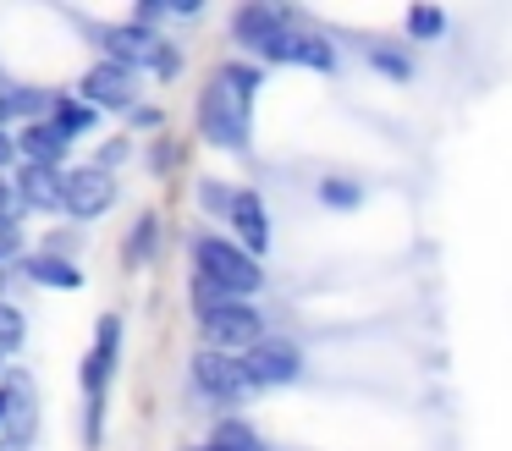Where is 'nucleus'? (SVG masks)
<instances>
[{
	"mask_svg": "<svg viewBox=\"0 0 512 451\" xmlns=\"http://www.w3.org/2000/svg\"><path fill=\"white\" fill-rule=\"evenodd\" d=\"M254 88H259V72L243 61H226L210 77L204 105H199V127L215 149H248V105H254Z\"/></svg>",
	"mask_w": 512,
	"mask_h": 451,
	"instance_id": "nucleus-1",
	"label": "nucleus"
},
{
	"mask_svg": "<svg viewBox=\"0 0 512 451\" xmlns=\"http://www.w3.org/2000/svg\"><path fill=\"white\" fill-rule=\"evenodd\" d=\"M193 264H199V281H210L215 292H226V297H243V303L265 286V270H259L254 253L226 242V237H210V231L193 237Z\"/></svg>",
	"mask_w": 512,
	"mask_h": 451,
	"instance_id": "nucleus-2",
	"label": "nucleus"
},
{
	"mask_svg": "<svg viewBox=\"0 0 512 451\" xmlns=\"http://www.w3.org/2000/svg\"><path fill=\"white\" fill-rule=\"evenodd\" d=\"M193 308H199V325H204V336L215 341V347H237V352H248V347H259V308H248L243 297H226V292H215L210 281H199V292H193Z\"/></svg>",
	"mask_w": 512,
	"mask_h": 451,
	"instance_id": "nucleus-3",
	"label": "nucleus"
},
{
	"mask_svg": "<svg viewBox=\"0 0 512 451\" xmlns=\"http://www.w3.org/2000/svg\"><path fill=\"white\" fill-rule=\"evenodd\" d=\"M100 44H105V61H122V66H155V72H177V50H166V39H155L149 28L138 22H111L100 28Z\"/></svg>",
	"mask_w": 512,
	"mask_h": 451,
	"instance_id": "nucleus-4",
	"label": "nucleus"
},
{
	"mask_svg": "<svg viewBox=\"0 0 512 451\" xmlns=\"http://www.w3.org/2000/svg\"><path fill=\"white\" fill-rule=\"evenodd\" d=\"M237 363H243V374H248V385H287L292 374L303 369V352H298V341H287V336H265L259 347H248V352H237Z\"/></svg>",
	"mask_w": 512,
	"mask_h": 451,
	"instance_id": "nucleus-5",
	"label": "nucleus"
},
{
	"mask_svg": "<svg viewBox=\"0 0 512 451\" xmlns=\"http://www.w3.org/2000/svg\"><path fill=\"white\" fill-rule=\"evenodd\" d=\"M138 99V72L122 61H100L83 72V105L94 110H133Z\"/></svg>",
	"mask_w": 512,
	"mask_h": 451,
	"instance_id": "nucleus-6",
	"label": "nucleus"
},
{
	"mask_svg": "<svg viewBox=\"0 0 512 451\" xmlns=\"http://www.w3.org/2000/svg\"><path fill=\"white\" fill-rule=\"evenodd\" d=\"M193 385H199L210 402H237L243 391H254L243 363H237V352H199V358H193Z\"/></svg>",
	"mask_w": 512,
	"mask_h": 451,
	"instance_id": "nucleus-7",
	"label": "nucleus"
},
{
	"mask_svg": "<svg viewBox=\"0 0 512 451\" xmlns=\"http://www.w3.org/2000/svg\"><path fill=\"white\" fill-rule=\"evenodd\" d=\"M111 204H116V182H111L105 165H78V171H67V215L94 220Z\"/></svg>",
	"mask_w": 512,
	"mask_h": 451,
	"instance_id": "nucleus-8",
	"label": "nucleus"
},
{
	"mask_svg": "<svg viewBox=\"0 0 512 451\" xmlns=\"http://www.w3.org/2000/svg\"><path fill=\"white\" fill-rule=\"evenodd\" d=\"M116 336H122V319L105 314L100 330H94V352L83 358V396L89 402H105V385H111V369H116Z\"/></svg>",
	"mask_w": 512,
	"mask_h": 451,
	"instance_id": "nucleus-9",
	"label": "nucleus"
},
{
	"mask_svg": "<svg viewBox=\"0 0 512 451\" xmlns=\"http://www.w3.org/2000/svg\"><path fill=\"white\" fill-rule=\"evenodd\" d=\"M265 61H287V66H309V72H331V66H336V50H331V39H320V33H281V39L265 50Z\"/></svg>",
	"mask_w": 512,
	"mask_h": 451,
	"instance_id": "nucleus-10",
	"label": "nucleus"
},
{
	"mask_svg": "<svg viewBox=\"0 0 512 451\" xmlns=\"http://www.w3.org/2000/svg\"><path fill=\"white\" fill-rule=\"evenodd\" d=\"M226 215H232V226H237V237H243V248L259 259V253L270 248V215H265V198H259L254 187H237V193H232V209H226Z\"/></svg>",
	"mask_w": 512,
	"mask_h": 451,
	"instance_id": "nucleus-11",
	"label": "nucleus"
},
{
	"mask_svg": "<svg viewBox=\"0 0 512 451\" xmlns=\"http://www.w3.org/2000/svg\"><path fill=\"white\" fill-rule=\"evenodd\" d=\"M17 198L28 209H67V171H56V165H23L17 171Z\"/></svg>",
	"mask_w": 512,
	"mask_h": 451,
	"instance_id": "nucleus-12",
	"label": "nucleus"
},
{
	"mask_svg": "<svg viewBox=\"0 0 512 451\" xmlns=\"http://www.w3.org/2000/svg\"><path fill=\"white\" fill-rule=\"evenodd\" d=\"M232 33H237L243 44H254L259 55H265L270 44H276L281 33H287V11H281V6H243V11L232 17Z\"/></svg>",
	"mask_w": 512,
	"mask_h": 451,
	"instance_id": "nucleus-13",
	"label": "nucleus"
},
{
	"mask_svg": "<svg viewBox=\"0 0 512 451\" xmlns=\"http://www.w3.org/2000/svg\"><path fill=\"white\" fill-rule=\"evenodd\" d=\"M67 132L56 127V121H28L23 132H17V149L28 154V165H56L61 154H67Z\"/></svg>",
	"mask_w": 512,
	"mask_h": 451,
	"instance_id": "nucleus-14",
	"label": "nucleus"
},
{
	"mask_svg": "<svg viewBox=\"0 0 512 451\" xmlns=\"http://www.w3.org/2000/svg\"><path fill=\"white\" fill-rule=\"evenodd\" d=\"M23 270L34 275L39 286H67V292H72V286H83V275L72 270L67 259H56V253H39V259H23Z\"/></svg>",
	"mask_w": 512,
	"mask_h": 451,
	"instance_id": "nucleus-15",
	"label": "nucleus"
},
{
	"mask_svg": "<svg viewBox=\"0 0 512 451\" xmlns=\"http://www.w3.org/2000/svg\"><path fill=\"white\" fill-rule=\"evenodd\" d=\"M6 391H12V440H28V435H34V380L17 374Z\"/></svg>",
	"mask_w": 512,
	"mask_h": 451,
	"instance_id": "nucleus-16",
	"label": "nucleus"
},
{
	"mask_svg": "<svg viewBox=\"0 0 512 451\" xmlns=\"http://www.w3.org/2000/svg\"><path fill=\"white\" fill-rule=\"evenodd\" d=\"M94 116H100V110H94V105H83V99H56V110H50V121H56V127L67 132V138L89 132V127H94Z\"/></svg>",
	"mask_w": 512,
	"mask_h": 451,
	"instance_id": "nucleus-17",
	"label": "nucleus"
},
{
	"mask_svg": "<svg viewBox=\"0 0 512 451\" xmlns=\"http://www.w3.org/2000/svg\"><path fill=\"white\" fill-rule=\"evenodd\" d=\"M155 242H160V220L155 215H138L133 237H127V264H144V253H155Z\"/></svg>",
	"mask_w": 512,
	"mask_h": 451,
	"instance_id": "nucleus-18",
	"label": "nucleus"
},
{
	"mask_svg": "<svg viewBox=\"0 0 512 451\" xmlns=\"http://www.w3.org/2000/svg\"><path fill=\"white\" fill-rule=\"evenodd\" d=\"M358 198H364V187H358L353 176H325V182H320V204H336V209H353Z\"/></svg>",
	"mask_w": 512,
	"mask_h": 451,
	"instance_id": "nucleus-19",
	"label": "nucleus"
},
{
	"mask_svg": "<svg viewBox=\"0 0 512 451\" xmlns=\"http://www.w3.org/2000/svg\"><path fill=\"white\" fill-rule=\"evenodd\" d=\"M23 336H28L23 314H17L6 297H0V352H17V347H23Z\"/></svg>",
	"mask_w": 512,
	"mask_h": 451,
	"instance_id": "nucleus-20",
	"label": "nucleus"
},
{
	"mask_svg": "<svg viewBox=\"0 0 512 451\" xmlns=\"http://www.w3.org/2000/svg\"><path fill=\"white\" fill-rule=\"evenodd\" d=\"M408 33H413V39H441V33H446V17H441L435 6H413V11H408Z\"/></svg>",
	"mask_w": 512,
	"mask_h": 451,
	"instance_id": "nucleus-21",
	"label": "nucleus"
},
{
	"mask_svg": "<svg viewBox=\"0 0 512 451\" xmlns=\"http://www.w3.org/2000/svg\"><path fill=\"white\" fill-rule=\"evenodd\" d=\"M215 440H221V446H237V451H265L248 424H221V429H215Z\"/></svg>",
	"mask_w": 512,
	"mask_h": 451,
	"instance_id": "nucleus-22",
	"label": "nucleus"
},
{
	"mask_svg": "<svg viewBox=\"0 0 512 451\" xmlns=\"http://www.w3.org/2000/svg\"><path fill=\"white\" fill-rule=\"evenodd\" d=\"M17 242H23L17 220H12V215H0V259H12V253H17Z\"/></svg>",
	"mask_w": 512,
	"mask_h": 451,
	"instance_id": "nucleus-23",
	"label": "nucleus"
},
{
	"mask_svg": "<svg viewBox=\"0 0 512 451\" xmlns=\"http://www.w3.org/2000/svg\"><path fill=\"white\" fill-rule=\"evenodd\" d=\"M369 61H375L380 72H391V77H408V72H413V66L402 61V55H391V50H369Z\"/></svg>",
	"mask_w": 512,
	"mask_h": 451,
	"instance_id": "nucleus-24",
	"label": "nucleus"
},
{
	"mask_svg": "<svg viewBox=\"0 0 512 451\" xmlns=\"http://www.w3.org/2000/svg\"><path fill=\"white\" fill-rule=\"evenodd\" d=\"M160 17H166V6H160V0H138V11H133L138 28H149V22H160Z\"/></svg>",
	"mask_w": 512,
	"mask_h": 451,
	"instance_id": "nucleus-25",
	"label": "nucleus"
},
{
	"mask_svg": "<svg viewBox=\"0 0 512 451\" xmlns=\"http://www.w3.org/2000/svg\"><path fill=\"white\" fill-rule=\"evenodd\" d=\"M12 204H17V187L0 176V215H12Z\"/></svg>",
	"mask_w": 512,
	"mask_h": 451,
	"instance_id": "nucleus-26",
	"label": "nucleus"
},
{
	"mask_svg": "<svg viewBox=\"0 0 512 451\" xmlns=\"http://www.w3.org/2000/svg\"><path fill=\"white\" fill-rule=\"evenodd\" d=\"M12 116H17V105H12V88H0V127H6Z\"/></svg>",
	"mask_w": 512,
	"mask_h": 451,
	"instance_id": "nucleus-27",
	"label": "nucleus"
},
{
	"mask_svg": "<svg viewBox=\"0 0 512 451\" xmlns=\"http://www.w3.org/2000/svg\"><path fill=\"white\" fill-rule=\"evenodd\" d=\"M17 160V138H6V132H0V165H12Z\"/></svg>",
	"mask_w": 512,
	"mask_h": 451,
	"instance_id": "nucleus-28",
	"label": "nucleus"
},
{
	"mask_svg": "<svg viewBox=\"0 0 512 451\" xmlns=\"http://www.w3.org/2000/svg\"><path fill=\"white\" fill-rule=\"evenodd\" d=\"M12 413V391H0V418Z\"/></svg>",
	"mask_w": 512,
	"mask_h": 451,
	"instance_id": "nucleus-29",
	"label": "nucleus"
},
{
	"mask_svg": "<svg viewBox=\"0 0 512 451\" xmlns=\"http://www.w3.org/2000/svg\"><path fill=\"white\" fill-rule=\"evenodd\" d=\"M199 451H237V446H221V440H210V446H199Z\"/></svg>",
	"mask_w": 512,
	"mask_h": 451,
	"instance_id": "nucleus-30",
	"label": "nucleus"
},
{
	"mask_svg": "<svg viewBox=\"0 0 512 451\" xmlns=\"http://www.w3.org/2000/svg\"><path fill=\"white\" fill-rule=\"evenodd\" d=\"M0 363H6V352H0Z\"/></svg>",
	"mask_w": 512,
	"mask_h": 451,
	"instance_id": "nucleus-31",
	"label": "nucleus"
}]
</instances>
